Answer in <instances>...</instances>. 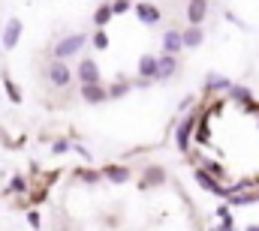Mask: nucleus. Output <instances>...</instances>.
Segmentation results:
<instances>
[{
    "label": "nucleus",
    "instance_id": "nucleus-1",
    "mask_svg": "<svg viewBox=\"0 0 259 231\" xmlns=\"http://www.w3.org/2000/svg\"><path fill=\"white\" fill-rule=\"evenodd\" d=\"M84 45H88V33H66V36H61V39L55 42L52 60H64L66 63L69 57H78Z\"/></svg>",
    "mask_w": 259,
    "mask_h": 231
},
{
    "label": "nucleus",
    "instance_id": "nucleus-2",
    "mask_svg": "<svg viewBox=\"0 0 259 231\" xmlns=\"http://www.w3.org/2000/svg\"><path fill=\"white\" fill-rule=\"evenodd\" d=\"M46 81H49V87H55V90H66V87H72L75 72L69 69V63H64V60H49V66H46Z\"/></svg>",
    "mask_w": 259,
    "mask_h": 231
},
{
    "label": "nucleus",
    "instance_id": "nucleus-3",
    "mask_svg": "<svg viewBox=\"0 0 259 231\" xmlns=\"http://www.w3.org/2000/svg\"><path fill=\"white\" fill-rule=\"evenodd\" d=\"M196 126H199V114H196V111H190V114L178 123V129H175V144H178L181 153H190V141H193Z\"/></svg>",
    "mask_w": 259,
    "mask_h": 231
},
{
    "label": "nucleus",
    "instance_id": "nucleus-4",
    "mask_svg": "<svg viewBox=\"0 0 259 231\" xmlns=\"http://www.w3.org/2000/svg\"><path fill=\"white\" fill-rule=\"evenodd\" d=\"M166 180H169L166 168H163V165H157V162H151V165H145V168H142V177H139V189H142V192H148V189L166 186Z\"/></svg>",
    "mask_w": 259,
    "mask_h": 231
},
{
    "label": "nucleus",
    "instance_id": "nucleus-5",
    "mask_svg": "<svg viewBox=\"0 0 259 231\" xmlns=\"http://www.w3.org/2000/svg\"><path fill=\"white\" fill-rule=\"evenodd\" d=\"M72 72H75L78 87H81V84H100V81H103V78H100V63H97L94 57H81Z\"/></svg>",
    "mask_w": 259,
    "mask_h": 231
},
{
    "label": "nucleus",
    "instance_id": "nucleus-6",
    "mask_svg": "<svg viewBox=\"0 0 259 231\" xmlns=\"http://www.w3.org/2000/svg\"><path fill=\"white\" fill-rule=\"evenodd\" d=\"M78 96L84 99V105H106L109 102V90H106L103 81L100 84H81L78 87Z\"/></svg>",
    "mask_w": 259,
    "mask_h": 231
},
{
    "label": "nucleus",
    "instance_id": "nucleus-7",
    "mask_svg": "<svg viewBox=\"0 0 259 231\" xmlns=\"http://www.w3.org/2000/svg\"><path fill=\"white\" fill-rule=\"evenodd\" d=\"M133 12H136V18H139L142 24H148V27L160 24V18H163L160 6H154V3H148V0H142V3H133Z\"/></svg>",
    "mask_w": 259,
    "mask_h": 231
},
{
    "label": "nucleus",
    "instance_id": "nucleus-8",
    "mask_svg": "<svg viewBox=\"0 0 259 231\" xmlns=\"http://www.w3.org/2000/svg\"><path fill=\"white\" fill-rule=\"evenodd\" d=\"M21 30H24V24H21V18H9L6 21V27H3V36H0V42H3V48L6 51H12L15 45H18V39H21Z\"/></svg>",
    "mask_w": 259,
    "mask_h": 231
},
{
    "label": "nucleus",
    "instance_id": "nucleus-9",
    "mask_svg": "<svg viewBox=\"0 0 259 231\" xmlns=\"http://www.w3.org/2000/svg\"><path fill=\"white\" fill-rule=\"evenodd\" d=\"M157 81V54H142L139 57V84L148 87Z\"/></svg>",
    "mask_w": 259,
    "mask_h": 231
},
{
    "label": "nucleus",
    "instance_id": "nucleus-10",
    "mask_svg": "<svg viewBox=\"0 0 259 231\" xmlns=\"http://www.w3.org/2000/svg\"><path fill=\"white\" fill-rule=\"evenodd\" d=\"M178 69H181V63H178L175 54H157V81H169V78H175Z\"/></svg>",
    "mask_w": 259,
    "mask_h": 231
},
{
    "label": "nucleus",
    "instance_id": "nucleus-11",
    "mask_svg": "<svg viewBox=\"0 0 259 231\" xmlns=\"http://www.w3.org/2000/svg\"><path fill=\"white\" fill-rule=\"evenodd\" d=\"M184 15H187V21H190V24L202 27V21L208 18V0H187Z\"/></svg>",
    "mask_w": 259,
    "mask_h": 231
},
{
    "label": "nucleus",
    "instance_id": "nucleus-12",
    "mask_svg": "<svg viewBox=\"0 0 259 231\" xmlns=\"http://www.w3.org/2000/svg\"><path fill=\"white\" fill-rule=\"evenodd\" d=\"M100 174H103V180H109V183H127L130 177H133V171H130L127 165H118V162L103 165V168H100Z\"/></svg>",
    "mask_w": 259,
    "mask_h": 231
},
{
    "label": "nucleus",
    "instance_id": "nucleus-13",
    "mask_svg": "<svg viewBox=\"0 0 259 231\" xmlns=\"http://www.w3.org/2000/svg\"><path fill=\"white\" fill-rule=\"evenodd\" d=\"M184 51V42H181V30L178 27H169L166 33H163V54H181Z\"/></svg>",
    "mask_w": 259,
    "mask_h": 231
},
{
    "label": "nucleus",
    "instance_id": "nucleus-14",
    "mask_svg": "<svg viewBox=\"0 0 259 231\" xmlns=\"http://www.w3.org/2000/svg\"><path fill=\"white\" fill-rule=\"evenodd\" d=\"M181 42H184V48H199L202 42H205V30L202 27H196V24H187L184 30H181Z\"/></svg>",
    "mask_w": 259,
    "mask_h": 231
},
{
    "label": "nucleus",
    "instance_id": "nucleus-15",
    "mask_svg": "<svg viewBox=\"0 0 259 231\" xmlns=\"http://www.w3.org/2000/svg\"><path fill=\"white\" fill-rule=\"evenodd\" d=\"M229 87H232V81H229L226 75H220V72H208V78H205V90H208V93L229 90Z\"/></svg>",
    "mask_w": 259,
    "mask_h": 231
},
{
    "label": "nucleus",
    "instance_id": "nucleus-16",
    "mask_svg": "<svg viewBox=\"0 0 259 231\" xmlns=\"http://www.w3.org/2000/svg\"><path fill=\"white\" fill-rule=\"evenodd\" d=\"M229 96H232L238 105H244V108H250V105L256 102V99H253V93H250L244 84H232V87H229Z\"/></svg>",
    "mask_w": 259,
    "mask_h": 231
},
{
    "label": "nucleus",
    "instance_id": "nucleus-17",
    "mask_svg": "<svg viewBox=\"0 0 259 231\" xmlns=\"http://www.w3.org/2000/svg\"><path fill=\"white\" fill-rule=\"evenodd\" d=\"M106 90H109V99H121V96H127L133 90V81L130 78H118L115 84H106Z\"/></svg>",
    "mask_w": 259,
    "mask_h": 231
},
{
    "label": "nucleus",
    "instance_id": "nucleus-18",
    "mask_svg": "<svg viewBox=\"0 0 259 231\" xmlns=\"http://www.w3.org/2000/svg\"><path fill=\"white\" fill-rule=\"evenodd\" d=\"M226 204H229V207H247V204H256V192H229Z\"/></svg>",
    "mask_w": 259,
    "mask_h": 231
},
{
    "label": "nucleus",
    "instance_id": "nucleus-19",
    "mask_svg": "<svg viewBox=\"0 0 259 231\" xmlns=\"http://www.w3.org/2000/svg\"><path fill=\"white\" fill-rule=\"evenodd\" d=\"M3 90H6V96H9V102H12V105H21V99H24V96H21L18 84L9 78V72H3Z\"/></svg>",
    "mask_w": 259,
    "mask_h": 231
},
{
    "label": "nucleus",
    "instance_id": "nucleus-20",
    "mask_svg": "<svg viewBox=\"0 0 259 231\" xmlns=\"http://www.w3.org/2000/svg\"><path fill=\"white\" fill-rule=\"evenodd\" d=\"M112 18H115V15H112V6H109V3H103V6L94 12V24H97V30H106V24H109Z\"/></svg>",
    "mask_w": 259,
    "mask_h": 231
},
{
    "label": "nucleus",
    "instance_id": "nucleus-21",
    "mask_svg": "<svg viewBox=\"0 0 259 231\" xmlns=\"http://www.w3.org/2000/svg\"><path fill=\"white\" fill-rule=\"evenodd\" d=\"M6 192H9V195H21V192H27V177H24V174H15V177L9 180Z\"/></svg>",
    "mask_w": 259,
    "mask_h": 231
},
{
    "label": "nucleus",
    "instance_id": "nucleus-22",
    "mask_svg": "<svg viewBox=\"0 0 259 231\" xmlns=\"http://www.w3.org/2000/svg\"><path fill=\"white\" fill-rule=\"evenodd\" d=\"M199 168H205L211 177H217L220 183H223V177H226V168H223L220 162H214V159H202V165H199Z\"/></svg>",
    "mask_w": 259,
    "mask_h": 231
},
{
    "label": "nucleus",
    "instance_id": "nucleus-23",
    "mask_svg": "<svg viewBox=\"0 0 259 231\" xmlns=\"http://www.w3.org/2000/svg\"><path fill=\"white\" fill-rule=\"evenodd\" d=\"M75 177H78L81 183H94V186H97V183L103 180L100 168H78V171H75Z\"/></svg>",
    "mask_w": 259,
    "mask_h": 231
},
{
    "label": "nucleus",
    "instance_id": "nucleus-24",
    "mask_svg": "<svg viewBox=\"0 0 259 231\" xmlns=\"http://www.w3.org/2000/svg\"><path fill=\"white\" fill-rule=\"evenodd\" d=\"M69 150H72V141H69V138L52 141V153H55V156H64V153H69Z\"/></svg>",
    "mask_w": 259,
    "mask_h": 231
},
{
    "label": "nucleus",
    "instance_id": "nucleus-25",
    "mask_svg": "<svg viewBox=\"0 0 259 231\" xmlns=\"http://www.w3.org/2000/svg\"><path fill=\"white\" fill-rule=\"evenodd\" d=\"M94 48H97V51H106V48H109V33H106V30H97V33H94Z\"/></svg>",
    "mask_w": 259,
    "mask_h": 231
},
{
    "label": "nucleus",
    "instance_id": "nucleus-26",
    "mask_svg": "<svg viewBox=\"0 0 259 231\" xmlns=\"http://www.w3.org/2000/svg\"><path fill=\"white\" fill-rule=\"evenodd\" d=\"M109 6H112V15H124V12L133 9V3H130V0H112Z\"/></svg>",
    "mask_w": 259,
    "mask_h": 231
},
{
    "label": "nucleus",
    "instance_id": "nucleus-27",
    "mask_svg": "<svg viewBox=\"0 0 259 231\" xmlns=\"http://www.w3.org/2000/svg\"><path fill=\"white\" fill-rule=\"evenodd\" d=\"M196 141H208V138H211V132H208V123H205V120H199V126H196Z\"/></svg>",
    "mask_w": 259,
    "mask_h": 231
},
{
    "label": "nucleus",
    "instance_id": "nucleus-28",
    "mask_svg": "<svg viewBox=\"0 0 259 231\" xmlns=\"http://www.w3.org/2000/svg\"><path fill=\"white\" fill-rule=\"evenodd\" d=\"M27 225H30L33 231H39L42 228V216H39L36 210H27Z\"/></svg>",
    "mask_w": 259,
    "mask_h": 231
},
{
    "label": "nucleus",
    "instance_id": "nucleus-29",
    "mask_svg": "<svg viewBox=\"0 0 259 231\" xmlns=\"http://www.w3.org/2000/svg\"><path fill=\"white\" fill-rule=\"evenodd\" d=\"M72 150H75V153H78V156H81L84 162H91V159H94V156L88 153V147H81V144H72Z\"/></svg>",
    "mask_w": 259,
    "mask_h": 231
},
{
    "label": "nucleus",
    "instance_id": "nucleus-30",
    "mask_svg": "<svg viewBox=\"0 0 259 231\" xmlns=\"http://www.w3.org/2000/svg\"><path fill=\"white\" fill-rule=\"evenodd\" d=\"M214 216H220V219H229V204H217V207H214Z\"/></svg>",
    "mask_w": 259,
    "mask_h": 231
},
{
    "label": "nucleus",
    "instance_id": "nucleus-31",
    "mask_svg": "<svg viewBox=\"0 0 259 231\" xmlns=\"http://www.w3.org/2000/svg\"><path fill=\"white\" fill-rule=\"evenodd\" d=\"M214 231H235V222H232V216H229V219H223V225H217Z\"/></svg>",
    "mask_w": 259,
    "mask_h": 231
},
{
    "label": "nucleus",
    "instance_id": "nucleus-32",
    "mask_svg": "<svg viewBox=\"0 0 259 231\" xmlns=\"http://www.w3.org/2000/svg\"><path fill=\"white\" fill-rule=\"evenodd\" d=\"M244 231H259V225H256V222H250V225H247Z\"/></svg>",
    "mask_w": 259,
    "mask_h": 231
}]
</instances>
